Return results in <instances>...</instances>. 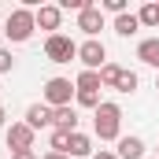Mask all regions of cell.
Listing matches in <instances>:
<instances>
[{"mask_svg":"<svg viewBox=\"0 0 159 159\" xmlns=\"http://www.w3.org/2000/svg\"><path fill=\"white\" fill-rule=\"evenodd\" d=\"M93 133L100 141H119L122 137V107L115 100H104L96 111H93Z\"/></svg>","mask_w":159,"mask_h":159,"instance_id":"obj_1","label":"cell"},{"mask_svg":"<svg viewBox=\"0 0 159 159\" xmlns=\"http://www.w3.org/2000/svg\"><path fill=\"white\" fill-rule=\"evenodd\" d=\"M34 11H37V7H15V11L7 15V22H4V30H0V34H4L7 41H15V44L30 41V37H34V30H37Z\"/></svg>","mask_w":159,"mask_h":159,"instance_id":"obj_2","label":"cell"},{"mask_svg":"<svg viewBox=\"0 0 159 159\" xmlns=\"http://www.w3.org/2000/svg\"><path fill=\"white\" fill-rule=\"evenodd\" d=\"M44 59L48 63H70V59H78V44L67 34H52V37H44Z\"/></svg>","mask_w":159,"mask_h":159,"instance_id":"obj_3","label":"cell"},{"mask_svg":"<svg viewBox=\"0 0 159 159\" xmlns=\"http://www.w3.org/2000/svg\"><path fill=\"white\" fill-rule=\"evenodd\" d=\"M74 96V81L70 78H48L44 81V104L56 111V107H67Z\"/></svg>","mask_w":159,"mask_h":159,"instance_id":"obj_4","label":"cell"},{"mask_svg":"<svg viewBox=\"0 0 159 159\" xmlns=\"http://www.w3.org/2000/svg\"><path fill=\"white\" fill-rule=\"evenodd\" d=\"M78 63L81 67H85V70H100V67H104V63H107V48H104V41L100 37H85L78 44Z\"/></svg>","mask_w":159,"mask_h":159,"instance_id":"obj_5","label":"cell"},{"mask_svg":"<svg viewBox=\"0 0 159 159\" xmlns=\"http://www.w3.org/2000/svg\"><path fill=\"white\" fill-rule=\"evenodd\" d=\"M7 148L11 152H34V129L26 122H11L7 126Z\"/></svg>","mask_w":159,"mask_h":159,"instance_id":"obj_6","label":"cell"},{"mask_svg":"<svg viewBox=\"0 0 159 159\" xmlns=\"http://www.w3.org/2000/svg\"><path fill=\"white\" fill-rule=\"evenodd\" d=\"M34 19H37V30H48V37L59 34V26H63V11H59V4H41L37 11H34Z\"/></svg>","mask_w":159,"mask_h":159,"instance_id":"obj_7","label":"cell"},{"mask_svg":"<svg viewBox=\"0 0 159 159\" xmlns=\"http://www.w3.org/2000/svg\"><path fill=\"white\" fill-rule=\"evenodd\" d=\"M78 30H81V34H85L89 41H93L96 34H100V30H104V11H100L96 4H89V7H85V11L78 15Z\"/></svg>","mask_w":159,"mask_h":159,"instance_id":"obj_8","label":"cell"},{"mask_svg":"<svg viewBox=\"0 0 159 159\" xmlns=\"http://www.w3.org/2000/svg\"><path fill=\"white\" fill-rule=\"evenodd\" d=\"M52 129L78 133V107H74V104H67V107H56V111H52Z\"/></svg>","mask_w":159,"mask_h":159,"instance_id":"obj_9","label":"cell"},{"mask_svg":"<svg viewBox=\"0 0 159 159\" xmlns=\"http://www.w3.org/2000/svg\"><path fill=\"white\" fill-rule=\"evenodd\" d=\"M22 122H26V126L37 133V129H44V126H52V107H48V104H30Z\"/></svg>","mask_w":159,"mask_h":159,"instance_id":"obj_10","label":"cell"},{"mask_svg":"<svg viewBox=\"0 0 159 159\" xmlns=\"http://www.w3.org/2000/svg\"><path fill=\"white\" fill-rule=\"evenodd\" d=\"M67 156H70V159H85V156L93 159V137L81 133V129L70 133V141H67Z\"/></svg>","mask_w":159,"mask_h":159,"instance_id":"obj_11","label":"cell"},{"mask_svg":"<svg viewBox=\"0 0 159 159\" xmlns=\"http://www.w3.org/2000/svg\"><path fill=\"white\" fill-rule=\"evenodd\" d=\"M137 59L144 63V67H156L159 70V37H148L137 44Z\"/></svg>","mask_w":159,"mask_h":159,"instance_id":"obj_12","label":"cell"},{"mask_svg":"<svg viewBox=\"0 0 159 159\" xmlns=\"http://www.w3.org/2000/svg\"><path fill=\"white\" fill-rule=\"evenodd\" d=\"M119 159H141L144 156V141L141 137H119Z\"/></svg>","mask_w":159,"mask_h":159,"instance_id":"obj_13","label":"cell"},{"mask_svg":"<svg viewBox=\"0 0 159 159\" xmlns=\"http://www.w3.org/2000/svg\"><path fill=\"white\" fill-rule=\"evenodd\" d=\"M137 30H141L137 11H126V15H119V19H115V34H119V37H133Z\"/></svg>","mask_w":159,"mask_h":159,"instance_id":"obj_14","label":"cell"},{"mask_svg":"<svg viewBox=\"0 0 159 159\" xmlns=\"http://www.w3.org/2000/svg\"><path fill=\"white\" fill-rule=\"evenodd\" d=\"M74 89L78 93H100L104 85H100V70H81L78 78H74Z\"/></svg>","mask_w":159,"mask_h":159,"instance_id":"obj_15","label":"cell"},{"mask_svg":"<svg viewBox=\"0 0 159 159\" xmlns=\"http://www.w3.org/2000/svg\"><path fill=\"white\" fill-rule=\"evenodd\" d=\"M119 74H122V67H119V63H104V67H100V85H104V89H115Z\"/></svg>","mask_w":159,"mask_h":159,"instance_id":"obj_16","label":"cell"},{"mask_svg":"<svg viewBox=\"0 0 159 159\" xmlns=\"http://www.w3.org/2000/svg\"><path fill=\"white\" fill-rule=\"evenodd\" d=\"M137 85H141V78H137L133 70H126V67H122V74H119V81H115V93H133Z\"/></svg>","mask_w":159,"mask_h":159,"instance_id":"obj_17","label":"cell"},{"mask_svg":"<svg viewBox=\"0 0 159 159\" xmlns=\"http://www.w3.org/2000/svg\"><path fill=\"white\" fill-rule=\"evenodd\" d=\"M137 19H141V26H159V4H144L137 11Z\"/></svg>","mask_w":159,"mask_h":159,"instance_id":"obj_18","label":"cell"},{"mask_svg":"<svg viewBox=\"0 0 159 159\" xmlns=\"http://www.w3.org/2000/svg\"><path fill=\"white\" fill-rule=\"evenodd\" d=\"M67 141H70V133H63V129H52V137H48V148L67 156Z\"/></svg>","mask_w":159,"mask_h":159,"instance_id":"obj_19","label":"cell"},{"mask_svg":"<svg viewBox=\"0 0 159 159\" xmlns=\"http://www.w3.org/2000/svg\"><path fill=\"white\" fill-rule=\"evenodd\" d=\"M74 100H78V107H93V111L104 104V100H100V93H78V89H74Z\"/></svg>","mask_w":159,"mask_h":159,"instance_id":"obj_20","label":"cell"},{"mask_svg":"<svg viewBox=\"0 0 159 159\" xmlns=\"http://www.w3.org/2000/svg\"><path fill=\"white\" fill-rule=\"evenodd\" d=\"M100 11H111V15L119 19V15H126V0H104V4H100Z\"/></svg>","mask_w":159,"mask_h":159,"instance_id":"obj_21","label":"cell"},{"mask_svg":"<svg viewBox=\"0 0 159 159\" xmlns=\"http://www.w3.org/2000/svg\"><path fill=\"white\" fill-rule=\"evenodd\" d=\"M7 70H15V56L7 48H0V74H7Z\"/></svg>","mask_w":159,"mask_h":159,"instance_id":"obj_22","label":"cell"},{"mask_svg":"<svg viewBox=\"0 0 159 159\" xmlns=\"http://www.w3.org/2000/svg\"><path fill=\"white\" fill-rule=\"evenodd\" d=\"M93 159H119V156H115V152H104V148H100V152H93Z\"/></svg>","mask_w":159,"mask_h":159,"instance_id":"obj_23","label":"cell"},{"mask_svg":"<svg viewBox=\"0 0 159 159\" xmlns=\"http://www.w3.org/2000/svg\"><path fill=\"white\" fill-rule=\"evenodd\" d=\"M11 159H37L34 152H11Z\"/></svg>","mask_w":159,"mask_h":159,"instance_id":"obj_24","label":"cell"},{"mask_svg":"<svg viewBox=\"0 0 159 159\" xmlns=\"http://www.w3.org/2000/svg\"><path fill=\"white\" fill-rule=\"evenodd\" d=\"M41 159H70V156H63V152H44Z\"/></svg>","mask_w":159,"mask_h":159,"instance_id":"obj_25","label":"cell"},{"mask_svg":"<svg viewBox=\"0 0 159 159\" xmlns=\"http://www.w3.org/2000/svg\"><path fill=\"white\" fill-rule=\"evenodd\" d=\"M4 122H7V111H4V107H0V129H4Z\"/></svg>","mask_w":159,"mask_h":159,"instance_id":"obj_26","label":"cell"},{"mask_svg":"<svg viewBox=\"0 0 159 159\" xmlns=\"http://www.w3.org/2000/svg\"><path fill=\"white\" fill-rule=\"evenodd\" d=\"M156 89H159V78H156Z\"/></svg>","mask_w":159,"mask_h":159,"instance_id":"obj_27","label":"cell"}]
</instances>
